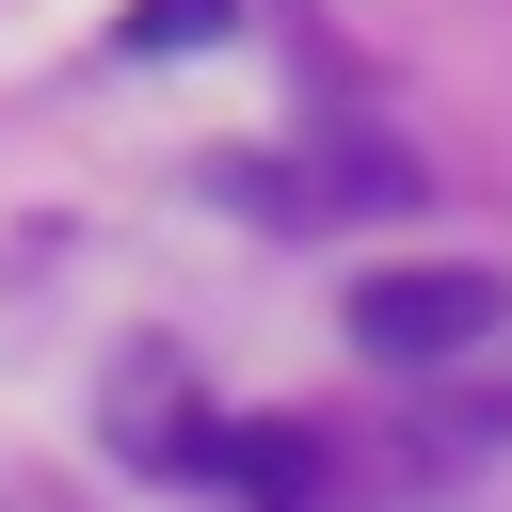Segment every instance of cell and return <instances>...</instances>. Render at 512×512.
Instances as JSON below:
<instances>
[{
    "mask_svg": "<svg viewBox=\"0 0 512 512\" xmlns=\"http://www.w3.org/2000/svg\"><path fill=\"white\" fill-rule=\"evenodd\" d=\"M480 320H496V272H464V256L352 272V352L368 368H448V352H480Z\"/></svg>",
    "mask_w": 512,
    "mask_h": 512,
    "instance_id": "cell-1",
    "label": "cell"
},
{
    "mask_svg": "<svg viewBox=\"0 0 512 512\" xmlns=\"http://www.w3.org/2000/svg\"><path fill=\"white\" fill-rule=\"evenodd\" d=\"M208 480H240V512H320V496H336V464H320L304 416H240V432H208Z\"/></svg>",
    "mask_w": 512,
    "mask_h": 512,
    "instance_id": "cell-2",
    "label": "cell"
},
{
    "mask_svg": "<svg viewBox=\"0 0 512 512\" xmlns=\"http://www.w3.org/2000/svg\"><path fill=\"white\" fill-rule=\"evenodd\" d=\"M256 208H416V144H320L304 176H224Z\"/></svg>",
    "mask_w": 512,
    "mask_h": 512,
    "instance_id": "cell-3",
    "label": "cell"
},
{
    "mask_svg": "<svg viewBox=\"0 0 512 512\" xmlns=\"http://www.w3.org/2000/svg\"><path fill=\"white\" fill-rule=\"evenodd\" d=\"M224 16H240V0H128L112 48H128V64H160V48H224Z\"/></svg>",
    "mask_w": 512,
    "mask_h": 512,
    "instance_id": "cell-4",
    "label": "cell"
}]
</instances>
